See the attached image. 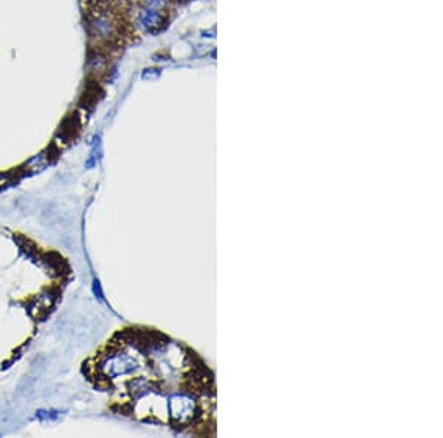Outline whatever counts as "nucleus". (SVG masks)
Returning a JSON list of instances; mask_svg holds the SVG:
<instances>
[{
    "label": "nucleus",
    "instance_id": "obj_1",
    "mask_svg": "<svg viewBox=\"0 0 443 438\" xmlns=\"http://www.w3.org/2000/svg\"><path fill=\"white\" fill-rule=\"evenodd\" d=\"M79 132H80V123H79L77 116L68 117L64 121L63 127H61V130L58 133V137H61V141H64V143H68L70 141H72L74 137L77 136Z\"/></svg>",
    "mask_w": 443,
    "mask_h": 438
},
{
    "label": "nucleus",
    "instance_id": "obj_2",
    "mask_svg": "<svg viewBox=\"0 0 443 438\" xmlns=\"http://www.w3.org/2000/svg\"><path fill=\"white\" fill-rule=\"evenodd\" d=\"M51 307H52V297H49L47 294H43L36 299V304H33L31 315L40 318V316L46 315Z\"/></svg>",
    "mask_w": 443,
    "mask_h": 438
},
{
    "label": "nucleus",
    "instance_id": "obj_3",
    "mask_svg": "<svg viewBox=\"0 0 443 438\" xmlns=\"http://www.w3.org/2000/svg\"><path fill=\"white\" fill-rule=\"evenodd\" d=\"M9 180V178L8 176H0V185L2 183H6Z\"/></svg>",
    "mask_w": 443,
    "mask_h": 438
}]
</instances>
